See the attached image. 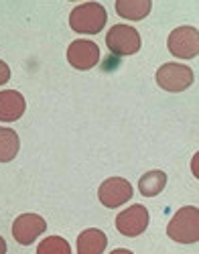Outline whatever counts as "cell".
Returning a JSON list of instances; mask_svg holds the SVG:
<instances>
[{"instance_id": "13", "label": "cell", "mask_w": 199, "mask_h": 254, "mask_svg": "<svg viewBox=\"0 0 199 254\" xmlns=\"http://www.w3.org/2000/svg\"><path fill=\"white\" fill-rule=\"evenodd\" d=\"M20 149V138L12 128L0 126V163H10Z\"/></svg>"}, {"instance_id": "12", "label": "cell", "mask_w": 199, "mask_h": 254, "mask_svg": "<svg viewBox=\"0 0 199 254\" xmlns=\"http://www.w3.org/2000/svg\"><path fill=\"white\" fill-rule=\"evenodd\" d=\"M152 8V0H116V12L126 20H142Z\"/></svg>"}, {"instance_id": "16", "label": "cell", "mask_w": 199, "mask_h": 254, "mask_svg": "<svg viewBox=\"0 0 199 254\" xmlns=\"http://www.w3.org/2000/svg\"><path fill=\"white\" fill-rule=\"evenodd\" d=\"M8 79H10V67L6 65L2 59H0V86H4Z\"/></svg>"}, {"instance_id": "15", "label": "cell", "mask_w": 199, "mask_h": 254, "mask_svg": "<svg viewBox=\"0 0 199 254\" xmlns=\"http://www.w3.org/2000/svg\"><path fill=\"white\" fill-rule=\"evenodd\" d=\"M37 254H71V248L61 236H47L37 246Z\"/></svg>"}, {"instance_id": "11", "label": "cell", "mask_w": 199, "mask_h": 254, "mask_svg": "<svg viewBox=\"0 0 199 254\" xmlns=\"http://www.w3.org/2000/svg\"><path fill=\"white\" fill-rule=\"evenodd\" d=\"M108 238L102 230L87 228L77 236V254H104Z\"/></svg>"}, {"instance_id": "14", "label": "cell", "mask_w": 199, "mask_h": 254, "mask_svg": "<svg viewBox=\"0 0 199 254\" xmlns=\"http://www.w3.org/2000/svg\"><path fill=\"white\" fill-rule=\"evenodd\" d=\"M165 185H167V173L165 171H148L138 181V189L144 197L159 195L165 189Z\"/></svg>"}, {"instance_id": "8", "label": "cell", "mask_w": 199, "mask_h": 254, "mask_svg": "<svg viewBox=\"0 0 199 254\" xmlns=\"http://www.w3.org/2000/svg\"><path fill=\"white\" fill-rule=\"evenodd\" d=\"M67 61L71 67H75L79 71H87L98 65L100 47L90 39H77L67 47Z\"/></svg>"}, {"instance_id": "5", "label": "cell", "mask_w": 199, "mask_h": 254, "mask_svg": "<svg viewBox=\"0 0 199 254\" xmlns=\"http://www.w3.org/2000/svg\"><path fill=\"white\" fill-rule=\"evenodd\" d=\"M169 51L179 59H193L199 53V31L195 27H177L169 35Z\"/></svg>"}, {"instance_id": "17", "label": "cell", "mask_w": 199, "mask_h": 254, "mask_svg": "<svg viewBox=\"0 0 199 254\" xmlns=\"http://www.w3.org/2000/svg\"><path fill=\"white\" fill-rule=\"evenodd\" d=\"M110 254H134V252H130V250H126V248H118V250H112Z\"/></svg>"}, {"instance_id": "4", "label": "cell", "mask_w": 199, "mask_h": 254, "mask_svg": "<svg viewBox=\"0 0 199 254\" xmlns=\"http://www.w3.org/2000/svg\"><path fill=\"white\" fill-rule=\"evenodd\" d=\"M106 45L110 53L128 57L140 51V35L134 27L128 25H114L106 35Z\"/></svg>"}, {"instance_id": "3", "label": "cell", "mask_w": 199, "mask_h": 254, "mask_svg": "<svg viewBox=\"0 0 199 254\" xmlns=\"http://www.w3.org/2000/svg\"><path fill=\"white\" fill-rule=\"evenodd\" d=\"M195 73L189 65L181 63H165L157 69V83L165 92H183L193 86Z\"/></svg>"}, {"instance_id": "6", "label": "cell", "mask_w": 199, "mask_h": 254, "mask_svg": "<svg viewBox=\"0 0 199 254\" xmlns=\"http://www.w3.org/2000/svg\"><path fill=\"white\" fill-rule=\"evenodd\" d=\"M148 220H150L148 209L140 203H134L116 216V228L122 236L134 238V236H140L148 228Z\"/></svg>"}, {"instance_id": "10", "label": "cell", "mask_w": 199, "mask_h": 254, "mask_svg": "<svg viewBox=\"0 0 199 254\" xmlns=\"http://www.w3.org/2000/svg\"><path fill=\"white\" fill-rule=\"evenodd\" d=\"M27 110V102L20 92L14 90H2L0 92V120L2 122H14Z\"/></svg>"}, {"instance_id": "9", "label": "cell", "mask_w": 199, "mask_h": 254, "mask_svg": "<svg viewBox=\"0 0 199 254\" xmlns=\"http://www.w3.org/2000/svg\"><path fill=\"white\" fill-rule=\"evenodd\" d=\"M47 230L45 218H41L39 214H20L14 224H12V236L18 244L29 246L33 244L43 232Z\"/></svg>"}, {"instance_id": "1", "label": "cell", "mask_w": 199, "mask_h": 254, "mask_svg": "<svg viewBox=\"0 0 199 254\" xmlns=\"http://www.w3.org/2000/svg\"><path fill=\"white\" fill-rule=\"evenodd\" d=\"M167 236L177 244H195L199 240V209L195 205L181 207L171 218Z\"/></svg>"}, {"instance_id": "2", "label": "cell", "mask_w": 199, "mask_h": 254, "mask_svg": "<svg viewBox=\"0 0 199 254\" xmlns=\"http://www.w3.org/2000/svg\"><path fill=\"white\" fill-rule=\"evenodd\" d=\"M108 23V12L100 2H83L69 14V27L81 35H98Z\"/></svg>"}, {"instance_id": "18", "label": "cell", "mask_w": 199, "mask_h": 254, "mask_svg": "<svg viewBox=\"0 0 199 254\" xmlns=\"http://www.w3.org/2000/svg\"><path fill=\"white\" fill-rule=\"evenodd\" d=\"M0 254H6V242L2 236H0Z\"/></svg>"}, {"instance_id": "7", "label": "cell", "mask_w": 199, "mask_h": 254, "mask_svg": "<svg viewBox=\"0 0 199 254\" xmlns=\"http://www.w3.org/2000/svg\"><path fill=\"white\" fill-rule=\"evenodd\" d=\"M130 197H132V185L128 183V179H122V177H110L98 189L100 203L110 209L124 205Z\"/></svg>"}]
</instances>
